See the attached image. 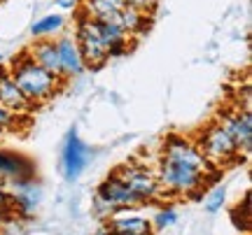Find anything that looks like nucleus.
I'll use <instances>...</instances> for the list:
<instances>
[{"label": "nucleus", "instance_id": "20", "mask_svg": "<svg viewBox=\"0 0 252 235\" xmlns=\"http://www.w3.org/2000/svg\"><path fill=\"white\" fill-rule=\"evenodd\" d=\"M150 221H152V228H157V231H168L178 224V212L173 205H163L157 209L154 219H150Z\"/></svg>", "mask_w": 252, "mask_h": 235}, {"label": "nucleus", "instance_id": "1", "mask_svg": "<svg viewBox=\"0 0 252 235\" xmlns=\"http://www.w3.org/2000/svg\"><path fill=\"white\" fill-rule=\"evenodd\" d=\"M9 75L14 84L19 86V91L24 93V98L37 107V105H45L47 100H52L61 89V79H56L54 75H49L47 70H42L40 65L28 56V52L21 54L7 65Z\"/></svg>", "mask_w": 252, "mask_h": 235}, {"label": "nucleus", "instance_id": "16", "mask_svg": "<svg viewBox=\"0 0 252 235\" xmlns=\"http://www.w3.org/2000/svg\"><path fill=\"white\" fill-rule=\"evenodd\" d=\"M96 24H98V33L103 37V42L108 47L110 58L124 56L128 52V42H131V37L124 33V28L115 21H96Z\"/></svg>", "mask_w": 252, "mask_h": 235}, {"label": "nucleus", "instance_id": "29", "mask_svg": "<svg viewBox=\"0 0 252 235\" xmlns=\"http://www.w3.org/2000/svg\"><path fill=\"white\" fill-rule=\"evenodd\" d=\"M5 135H7V133H5V131H2V128H0V142H2V140H5Z\"/></svg>", "mask_w": 252, "mask_h": 235}, {"label": "nucleus", "instance_id": "3", "mask_svg": "<svg viewBox=\"0 0 252 235\" xmlns=\"http://www.w3.org/2000/svg\"><path fill=\"white\" fill-rule=\"evenodd\" d=\"M196 147L201 149V154L206 156V161L215 168V170H222L226 165H234L241 158H245L241 154V149L236 145V140L229 135L220 121H213L208 124L196 137Z\"/></svg>", "mask_w": 252, "mask_h": 235}, {"label": "nucleus", "instance_id": "24", "mask_svg": "<svg viewBox=\"0 0 252 235\" xmlns=\"http://www.w3.org/2000/svg\"><path fill=\"white\" fill-rule=\"evenodd\" d=\"M0 209H12V212H14V208H12V198H9V191L2 182H0Z\"/></svg>", "mask_w": 252, "mask_h": 235}, {"label": "nucleus", "instance_id": "5", "mask_svg": "<svg viewBox=\"0 0 252 235\" xmlns=\"http://www.w3.org/2000/svg\"><path fill=\"white\" fill-rule=\"evenodd\" d=\"M115 175L133 191L135 198L140 200V205H147V203L161 198V189H159L154 168H150V165H145L140 161H126L115 170Z\"/></svg>", "mask_w": 252, "mask_h": 235}, {"label": "nucleus", "instance_id": "30", "mask_svg": "<svg viewBox=\"0 0 252 235\" xmlns=\"http://www.w3.org/2000/svg\"><path fill=\"white\" fill-rule=\"evenodd\" d=\"M0 63H2V54H0Z\"/></svg>", "mask_w": 252, "mask_h": 235}, {"label": "nucleus", "instance_id": "4", "mask_svg": "<svg viewBox=\"0 0 252 235\" xmlns=\"http://www.w3.org/2000/svg\"><path fill=\"white\" fill-rule=\"evenodd\" d=\"M75 42H77V49L82 54V61H84V68L87 70H98L110 61L108 47L103 42V37L98 33V24L94 19L80 14L77 17V26H75Z\"/></svg>", "mask_w": 252, "mask_h": 235}, {"label": "nucleus", "instance_id": "19", "mask_svg": "<svg viewBox=\"0 0 252 235\" xmlns=\"http://www.w3.org/2000/svg\"><path fill=\"white\" fill-rule=\"evenodd\" d=\"M226 203V186L224 184H215V186H210L206 193V198H203V208H206L208 214H217L220 209L224 208Z\"/></svg>", "mask_w": 252, "mask_h": 235}, {"label": "nucleus", "instance_id": "10", "mask_svg": "<svg viewBox=\"0 0 252 235\" xmlns=\"http://www.w3.org/2000/svg\"><path fill=\"white\" fill-rule=\"evenodd\" d=\"M96 198H100L103 203H108L115 212H119V209L140 208V200L135 198V193L126 186L124 182L119 180L115 172L98 184V189H96Z\"/></svg>", "mask_w": 252, "mask_h": 235}, {"label": "nucleus", "instance_id": "26", "mask_svg": "<svg viewBox=\"0 0 252 235\" xmlns=\"http://www.w3.org/2000/svg\"><path fill=\"white\" fill-rule=\"evenodd\" d=\"M12 219H14V212H12V209H0V226L9 224Z\"/></svg>", "mask_w": 252, "mask_h": 235}, {"label": "nucleus", "instance_id": "17", "mask_svg": "<svg viewBox=\"0 0 252 235\" xmlns=\"http://www.w3.org/2000/svg\"><path fill=\"white\" fill-rule=\"evenodd\" d=\"M117 24L124 28V33L131 37V40H135V37L145 35V33L150 30V14L140 12V9L133 7V5H126V7L119 9Z\"/></svg>", "mask_w": 252, "mask_h": 235}, {"label": "nucleus", "instance_id": "2", "mask_svg": "<svg viewBox=\"0 0 252 235\" xmlns=\"http://www.w3.org/2000/svg\"><path fill=\"white\" fill-rule=\"evenodd\" d=\"M159 189H161V198L168 196H189V198H198V193H203L208 184H210V175L180 163H171L159 158L157 168H154ZM217 175V172H215Z\"/></svg>", "mask_w": 252, "mask_h": 235}, {"label": "nucleus", "instance_id": "15", "mask_svg": "<svg viewBox=\"0 0 252 235\" xmlns=\"http://www.w3.org/2000/svg\"><path fill=\"white\" fill-rule=\"evenodd\" d=\"M28 56L35 61L42 70H47L49 75H54L56 79L63 81L61 75V63H59V52H56V42L54 40H37L35 45L26 49Z\"/></svg>", "mask_w": 252, "mask_h": 235}, {"label": "nucleus", "instance_id": "27", "mask_svg": "<svg viewBox=\"0 0 252 235\" xmlns=\"http://www.w3.org/2000/svg\"><path fill=\"white\" fill-rule=\"evenodd\" d=\"M91 235H115V233H112V231H110V228L105 226V224H103V226H98Z\"/></svg>", "mask_w": 252, "mask_h": 235}, {"label": "nucleus", "instance_id": "18", "mask_svg": "<svg viewBox=\"0 0 252 235\" xmlns=\"http://www.w3.org/2000/svg\"><path fill=\"white\" fill-rule=\"evenodd\" d=\"M63 26H65V17H63L61 12L45 14V17H40V19L33 21V26H31V35L35 37V40H49L52 35L61 33Z\"/></svg>", "mask_w": 252, "mask_h": 235}, {"label": "nucleus", "instance_id": "11", "mask_svg": "<svg viewBox=\"0 0 252 235\" xmlns=\"http://www.w3.org/2000/svg\"><path fill=\"white\" fill-rule=\"evenodd\" d=\"M0 105L5 109H9V112L19 114V117H28L35 109L24 98V93L19 91V86L14 84V79H12V75H9L5 63H0Z\"/></svg>", "mask_w": 252, "mask_h": 235}, {"label": "nucleus", "instance_id": "6", "mask_svg": "<svg viewBox=\"0 0 252 235\" xmlns=\"http://www.w3.org/2000/svg\"><path fill=\"white\" fill-rule=\"evenodd\" d=\"M159 158L171 163H180V165H187V168H194V170L208 172V175H215V168L206 161V156L201 154V149L196 147L194 140H189L185 135H166L161 142V152H159Z\"/></svg>", "mask_w": 252, "mask_h": 235}, {"label": "nucleus", "instance_id": "23", "mask_svg": "<svg viewBox=\"0 0 252 235\" xmlns=\"http://www.w3.org/2000/svg\"><path fill=\"white\" fill-rule=\"evenodd\" d=\"M131 5L145 12V14H152L154 9L159 7V0H131Z\"/></svg>", "mask_w": 252, "mask_h": 235}, {"label": "nucleus", "instance_id": "25", "mask_svg": "<svg viewBox=\"0 0 252 235\" xmlns=\"http://www.w3.org/2000/svg\"><path fill=\"white\" fill-rule=\"evenodd\" d=\"M82 0H56V7L61 9V12H72V9L80 7Z\"/></svg>", "mask_w": 252, "mask_h": 235}, {"label": "nucleus", "instance_id": "28", "mask_svg": "<svg viewBox=\"0 0 252 235\" xmlns=\"http://www.w3.org/2000/svg\"><path fill=\"white\" fill-rule=\"evenodd\" d=\"M110 5H115L117 9H122V7H126V5H131V0H108Z\"/></svg>", "mask_w": 252, "mask_h": 235}, {"label": "nucleus", "instance_id": "12", "mask_svg": "<svg viewBox=\"0 0 252 235\" xmlns=\"http://www.w3.org/2000/svg\"><path fill=\"white\" fill-rule=\"evenodd\" d=\"M56 42V52H59V63H61V75H63V81L68 79H75L84 75V61H82V54L77 49V42L72 35H61Z\"/></svg>", "mask_w": 252, "mask_h": 235}, {"label": "nucleus", "instance_id": "21", "mask_svg": "<svg viewBox=\"0 0 252 235\" xmlns=\"http://www.w3.org/2000/svg\"><path fill=\"white\" fill-rule=\"evenodd\" d=\"M231 221L238 231H248L250 228V191L243 196V203H238L231 209Z\"/></svg>", "mask_w": 252, "mask_h": 235}, {"label": "nucleus", "instance_id": "9", "mask_svg": "<svg viewBox=\"0 0 252 235\" xmlns=\"http://www.w3.org/2000/svg\"><path fill=\"white\" fill-rule=\"evenodd\" d=\"M222 126L229 131V135L236 140V145L243 156H250L252 149V114L250 109H243L241 105H234L229 109H222L217 119Z\"/></svg>", "mask_w": 252, "mask_h": 235}, {"label": "nucleus", "instance_id": "7", "mask_svg": "<svg viewBox=\"0 0 252 235\" xmlns=\"http://www.w3.org/2000/svg\"><path fill=\"white\" fill-rule=\"evenodd\" d=\"M94 158V149H91L84 140L80 137L77 128H70L61 145V172L68 182L80 180V175L87 170V165Z\"/></svg>", "mask_w": 252, "mask_h": 235}, {"label": "nucleus", "instance_id": "8", "mask_svg": "<svg viewBox=\"0 0 252 235\" xmlns=\"http://www.w3.org/2000/svg\"><path fill=\"white\" fill-rule=\"evenodd\" d=\"M9 182V198H12V208H14V217L31 219L35 214V209L42 203L45 191L40 186V182L35 177L31 180H7Z\"/></svg>", "mask_w": 252, "mask_h": 235}, {"label": "nucleus", "instance_id": "13", "mask_svg": "<svg viewBox=\"0 0 252 235\" xmlns=\"http://www.w3.org/2000/svg\"><path fill=\"white\" fill-rule=\"evenodd\" d=\"M105 226L115 235H152V221L143 214H135L133 209H119L117 214L105 221Z\"/></svg>", "mask_w": 252, "mask_h": 235}, {"label": "nucleus", "instance_id": "14", "mask_svg": "<svg viewBox=\"0 0 252 235\" xmlns=\"http://www.w3.org/2000/svg\"><path fill=\"white\" fill-rule=\"evenodd\" d=\"M35 177V165L31 158L17 152L0 149V180H31Z\"/></svg>", "mask_w": 252, "mask_h": 235}, {"label": "nucleus", "instance_id": "22", "mask_svg": "<svg viewBox=\"0 0 252 235\" xmlns=\"http://www.w3.org/2000/svg\"><path fill=\"white\" fill-rule=\"evenodd\" d=\"M21 119L24 117H19V114H14V112H9V109H5L0 105V128H2L5 133L19 131V128H21Z\"/></svg>", "mask_w": 252, "mask_h": 235}]
</instances>
